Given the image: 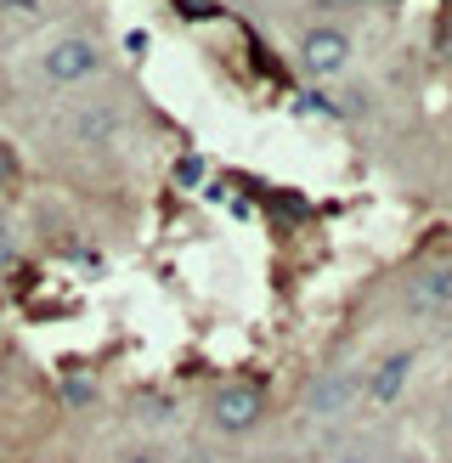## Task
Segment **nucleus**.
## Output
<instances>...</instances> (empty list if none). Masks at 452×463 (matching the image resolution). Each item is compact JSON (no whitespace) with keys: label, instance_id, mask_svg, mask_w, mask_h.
I'll list each match as a JSON object with an SVG mask.
<instances>
[{"label":"nucleus","instance_id":"nucleus-3","mask_svg":"<svg viewBox=\"0 0 452 463\" xmlns=\"http://www.w3.org/2000/svg\"><path fill=\"white\" fill-rule=\"evenodd\" d=\"M266 407H271L266 379H226L215 396L203 402V424L232 441V435H255L266 424Z\"/></svg>","mask_w":452,"mask_h":463},{"label":"nucleus","instance_id":"nucleus-9","mask_svg":"<svg viewBox=\"0 0 452 463\" xmlns=\"http://www.w3.org/2000/svg\"><path fill=\"white\" fill-rule=\"evenodd\" d=\"M316 12H328V17H356V12H368L373 0H311Z\"/></svg>","mask_w":452,"mask_h":463},{"label":"nucleus","instance_id":"nucleus-11","mask_svg":"<svg viewBox=\"0 0 452 463\" xmlns=\"http://www.w3.org/2000/svg\"><path fill=\"white\" fill-rule=\"evenodd\" d=\"M12 266V232H6V221H0V271Z\"/></svg>","mask_w":452,"mask_h":463},{"label":"nucleus","instance_id":"nucleus-5","mask_svg":"<svg viewBox=\"0 0 452 463\" xmlns=\"http://www.w3.org/2000/svg\"><path fill=\"white\" fill-rule=\"evenodd\" d=\"M119 125H125V113L113 108V102H90V108L68 113V136H74V142H113Z\"/></svg>","mask_w":452,"mask_h":463},{"label":"nucleus","instance_id":"nucleus-8","mask_svg":"<svg viewBox=\"0 0 452 463\" xmlns=\"http://www.w3.org/2000/svg\"><path fill=\"white\" fill-rule=\"evenodd\" d=\"M45 6H52V0H0V17L29 23V17H45Z\"/></svg>","mask_w":452,"mask_h":463},{"label":"nucleus","instance_id":"nucleus-12","mask_svg":"<svg viewBox=\"0 0 452 463\" xmlns=\"http://www.w3.org/2000/svg\"><path fill=\"white\" fill-rule=\"evenodd\" d=\"M407 463H413V458H407Z\"/></svg>","mask_w":452,"mask_h":463},{"label":"nucleus","instance_id":"nucleus-7","mask_svg":"<svg viewBox=\"0 0 452 463\" xmlns=\"http://www.w3.org/2000/svg\"><path fill=\"white\" fill-rule=\"evenodd\" d=\"M356 396H362V379L356 373H328L323 384L311 390V412H316V419H339Z\"/></svg>","mask_w":452,"mask_h":463},{"label":"nucleus","instance_id":"nucleus-2","mask_svg":"<svg viewBox=\"0 0 452 463\" xmlns=\"http://www.w3.org/2000/svg\"><path fill=\"white\" fill-rule=\"evenodd\" d=\"M294 62H300V74L316 80V85H334V80H345L351 74V62H356V40L345 23H328V17H316L300 29V40H294Z\"/></svg>","mask_w":452,"mask_h":463},{"label":"nucleus","instance_id":"nucleus-6","mask_svg":"<svg viewBox=\"0 0 452 463\" xmlns=\"http://www.w3.org/2000/svg\"><path fill=\"white\" fill-rule=\"evenodd\" d=\"M413 306H419V311H452V254L419 271V283H413Z\"/></svg>","mask_w":452,"mask_h":463},{"label":"nucleus","instance_id":"nucleus-4","mask_svg":"<svg viewBox=\"0 0 452 463\" xmlns=\"http://www.w3.org/2000/svg\"><path fill=\"white\" fill-rule=\"evenodd\" d=\"M407 379H413V351H396V356H384L368 379H362V396L379 402V407H391L407 396Z\"/></svg>","mask_w":452,"mask_h":463},{"label":"nucleus","instance_id":"nucleus-1","mask_svg":"<svg viewBox=\"0 0 452 463\" xmlns=\"http://www.w3.org/2000/svg\"><path fill=\"white\" fill-rule=\"evenodd\" d=\"M108 68V52H102V40L90 34V29H62L40 45V57H34V74L45 85H57V90H80L90 85Z\"/></svg>","mask_w":452,"mask_h":463},{"label":"nucleus","instance_id":"nucleus-10","mask_svg":"<svg viewBox=\"0 0 452 463\" xmlns=\"http://www.w3.org/2000/svg\"><path fill=\"white\" fill-rule=\"evenodd\" d=\"M119 463H170V458L153 452V447H142V452H130V458H119Z\"/></svg>","mask_w":452,"mask_h":463}]
</instances>
